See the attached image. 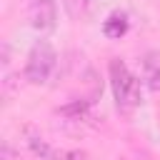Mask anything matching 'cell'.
I'll return each instance as SVG.
<instances>
[{"label": "cell", "instance_id": "4", "mask_svg": "<svg viewBox=\"0 0 160 160\" xmlns=\"http://www.w3.org/2000/svg\"><path fill=\"white\" fill-rule=\"evenodd\" d=\"M142 80L150 90L160 92V52L148 50L142 55Z\"/></svg>", "mask_w": 160, "mask_h": 160}, {"label": "cell", "instance_id": "6", "mask_svg": "<svg viewBox=\"0 0 160 160\" xmlns=\"http://www.w3.org/2000/svg\"><path fill=\"white\" fill-rule=\"evenodd\" d=\"M25 142H28V148L40 158V160H50L52 158V148L48 145V140H42L38 132H32L30 128L25 130Z\"/></svg>", "mask_w": 160, "mask_h": 160}, {"label": "cell", "instance_id": "7", "mask_svg": "<svg viewBox=\"0 0 160 160\" xmlns=\"http://www.w3.org/2000/svg\"><path fill=\"white\" fill-rule=\"evenodd\" d=\"M90 5H92V0H62V8H65V12H68L72 20H82V18H88Z\"/></svg>", "mask_w": 160, "mask_h": 160}, {"label": "cell", "instance_id": "8", "mask_svg": "<svg viewBox=\"0 0 160 160\" xmlns=\"http://www.w3.org/2000/svg\"><path fill=\"white\" fill-rule=\"evenodd\" d=\"M65 160H85V155L78 152V150H72V152H65Z\"/></svg>", "mask_w": 160, "mask_h": 160}, {"label": "cell", "instance_id": "5", "mask_svg": "<svg viewBox=\"0 0 160 160\" xmlns=\"http://www.w3.org/2000/svg\"><path fill=\"white\" fill-rule=\"evenodd\" d=\"M102 32L108 35V38H122L125 32H128V15L125 12H112L105 22H102Z\"/></svg>", "mask_w": 160, "mask_h": 160}, {"label": "cell", "instance_id": "1", "mask_svg": "<svg viewBox=\"0 0 160 160\" xmlns=\"http://www.w3.org/2000/svg\"><path fill=\"white\" fill-rule=\"evenodd\" d=\"M110 85H112V95H115L118 110L132 112L140 105V80L128 70V65L120 58L110 60Z\"/></svg>", "mask_w": 160, "mask_h": 160}, {"label": "cell", "instance_id": "3", "mask_svg": "<svg viewBox=\"0 0 160 160\" xmlns=\"http://www.w3.org/2000/svg\"><path fill=\"white\" fill-rule=\"evenodd\" d=\"M30 25L40 32H50L58 25V5L55 0H32L30 5Z\"/></svg>", "mask_w": 160, "mask_h": 160}, {"label": "cell", "instance_id": "2", "mask_svg": "<svg viewBox=\"0 0 160 160\" xmlns=\"http://www.w3.org/2000/svg\"><path fill=\"white\" fill-rule=\"evenodd\" d=\"M55 65H58V52H55V48H52L48 40H38V42L30 48V52H28L22 75H25L28 82L42 85V82H48V78L52 75Z\"/></svg>", "mask_w": 160, "mask_h": 160}]
</instances>
